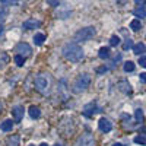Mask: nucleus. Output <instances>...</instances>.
Masks as SVG:
<instances>
[{"label":"nucleus","instance_id":"nucleus-36","mask_svg":"<svg viewBox=\"0 0 146 146\" xmlns=\"http://www.w3.org/2000/svg\"><path fill=\"white\" fill-rule=\"evenodd\" d=\"M0 110H2V102H0Z\"/></svg>","mask_w":146,"mask_h":146},{"label":"nucleus","instance_id":"nucleus-28","mask_svg":"<svg viewBox=\"0 0 146 146\" xmlns=\"http://www.w3.org/2000/svg\"><path fill=\"white\" fill-rule=\"evenodd\" d=\"M139 64H140L142 67H146V56L139 57Z\"/></svg>","mask_w":146,"mask_h":146},{"label":"nucleus","instance_id":"nucleus-34","mask_svg":"<svg viewBox=\"0 0 146 146\" xmlns=\"http://www.w3.org/2000/svg\"><path fill=\"white\" fill-rule=\"evenodd\" d=\"M40 146H48V145H47V143H41Z\"/></svg>","mask_w":146,"mask_h":146},{"label":"nucleus","instance_id":"nucleus-17","mask_svg":"<svg viewBox=\"0 0 146 146\" xmlns=\"http://www.w3.org/2000/svg\"><path fill=\"white\" fill-rule=\"evenodd\" d=\"M133 13H135L136 18H146V10H145V7H136L135 10H133Z\"/></svg>","mask_w":146,"mask_h":146},{"label":"nucleus","instance_id":"nucleus-16","mask_svg":"<svg viewBox=\"0 0 146 146\" xmlns=\"http://www.w3.org/2000/svg\"><path fill=\"white\" fill-rule=\"evenodd\" d=\"M44 41H45V35H44V34H35V35H34V42H35L36 45H41Z\"/></svg>","mask_w":146,"mask_h":146},{"label":"nucleus","instance_id":"nucleus-35","mask_svg":"<svg viewBox=\"0 0 146 146\" xmlns=\"http://www.w3.org/2000/svg\"><path fill=\"white\" fill-rule=\"evenodd\" d=\"M54 146H62V145H60V143H56V145H54Z\"/></svg>","mask_w":146,"mask_h":146},{"label":"nucleus","instance_id":"nucleus-14","mask_svg":"<svg viewBox=\"0 0 146 146\" xmlns=\"http://www.w3.org/2000/svg\"><path fill=\"white\" fill-rule=\"evenodd\" d=\"M0 129H2L3 131H10L12 129H13V121L12 120H5L2 124H0Z\"/></svg>","mask_w":146,"mask_h":146},{"label":"nucleus","instance_id":"nucleus-13","mask_svg":"<svg viewBox=\"0 0 146 146\" xmlns=\"http://www.w3.org/2000/svg\"><path fill=\"white\" fill-rule=\"evenodd\" d=\"M6 146H19V136L12 135L6 139Z\"/></svg>","mask_w":146,"mask_h":146},{"label":"nucleus","instance_id":"nucleus-3","mask_svg":"<svg viewBox=\"0 0 146 146\" xmlns=\"http://www.w3.org/2000/svg\"><path fill=\"white\" fill-rule=\"evenodd\" d=\"M35 89L38 91L40 94H48L50 91V78L45 76V75H40L35 78Z\"/></svg>","mask_w":146,"mask_h":146},{"label":"nucleus","instance_id":"nucleus-20","mask_svg":"<svg viewBox=\"0 0 146 146\" xmlns=\"http://www.w3.org/2000/svg\"><path fill=\"white\" fill-rule=\"evenodd\" d=\"M140 27H142V23H140L139 19H133V21L130 22V28H131L133 31H139Z\"/></svg>","mask_w":146,"mask_h":146},{"label":"nucleus","instance_id":"nucleus-15","mask_svg":"<svg viewBox=\"0 0 146 146\" xmlns=\"http://www.w3.org/2000/svg\"><path fill=\"white\" fill-rule=\"evenodd\" d=\"M29 115L32 118H38L41 115V111H40V108L38 107H35V105H31L29 107Z\"/></svg>","mask_w":146,"mask_h":146},{"label":"nucleus","instance_id":"nucleus-5","mask_svg":"<svg viewBox=\"0 0 146 146\" xmlns=\"http://www.w3.org/2000/svg\"><path fill=\"white\" fill-rule=\"evenodd\" d=\"M75 146H95V139L91 133H85V135L78 137Z\"/></svg>","mask_w":146,"mask_h":146},{"label":"nucleus","instance_id":"nucleus-33","mask_svg":"<svg viewBox=\"0 0 146 146\" xmlns=\"http://www.w3.org/2000/svg\"><path fill=\"white\" fill-rule=\"evenodd\" d=\"M2 32H3V27H0V35H2Z\"/></svg>","mask_w":146,"mask_h":146},{"label":"nucleus","instance_id":"nucleus-7","mask_svg":"<svg viewBox=\"0 0 146 146\" xmlns=\"http://www.w3.org/2000/svg\"><path fill=\"white\" fill-rule=\"evenodd\" d=\"M23 107L22 105H15L13 108H12V115H13V121L15 123H19V121L22 120V117H23Z\"/></svg>","mask_w":146,"mask_h":146},{"label":"nucleus","instance_id":"nucleus-4","mask_svg":"<svg viewBox=\"0 0 146 146\" xmlns=\"http://www.w3.org/2000/svg\"><path fill=\"white\" fill-rule=\"evenodd\" d=\"M95 28L94 27H86V28H82L75 34V41H88L91 38H94L95 35Z\"/></svg>","mask_w":146,"mask_h":146},{"label":"nucleus","instance_id":"nucleus-37","mask_svg":"<svg viewBox=\"0 0 146 146\" xmlns=\"http://www.w3.org/2000/svg\"><path fill=\"white\" fill-rule=\"evenodd\" d=\"M29 146H34V145H29Z\"/></svg>","mask_w":146,"mask_h":146},{"label":"nucleus","instance_id":"nucleus-24","mask_svg":"<svg viewBox=\"0 0 146 146\" xmlns=\"http://www.w3.org/2000/svg\"><path fill=\"white\" fill-rule=\"evenodd\" d=\"M15 63H16L18 66H23V63H25V57L16 54V56H15Z\"/></svg>","mask_w":146,"mask_h":146},{"label":"nucleus","instance_id":"nucleus-22","mask_svg":"<svg viewBox=\"0 0 146 146\" xmlns=\"http://www.w3.org/2000/svg\"><path fill=\"white\" fill-rule=\"evenodd\" d=\"M133 70H135V63H133V62H126L124 63V72H133Z\"/></svg>","mask_w":146,"mask_h":146},{"label":"nucleus","instance_id":"nucleus-30","mask_svg":"<svg viewBox=\"0 0 146 146\" xmlns=\"http://www.w3.org/2000/svg\"><path fill=\"white\" fill-rule=\"evenodd\" d=\"M110 67H107V66H104V67H98L96 69V73H104V72H107Z\"/></svg>","mask_w":146,"mask_h":146},{"label":"nucleus","instance_id":"nucleus-10","mask_svg":"<svg viewBox=\"0 0 146 146\" xmlns=\"http://www.w3.org/2000/svg\"><path fill=\"white\" fill-rule=\"evenodd\" d=\"M23 29H35L41 27V22L40 21H35V19H27L25 22H23Z\"/></svg>","mask_w":146,"mask_h":146},{"label":"nucleus","instance_id":"nucleus-2","mask_svg":"<svg viewBox=\"0 0 146 146\" xmlns=\"http://www.w3.org/2000/svg\"><path fill=\"white\" fill-rule=\"evenodd\" d=\"M89 83H91V76L88 73H83V75H79L75 82L72 83V92L73 94H80L83 91H86L89 88Z\"/></svg>","mask_w":146,"mask_h":146},{"label":"nucleus","instance_id":"nucleus-29","mask_svg":"<svg viewBox=\"0 0 146 146\" xmlns=\"http://www.w3.org/2000/svg\"><path fill=\"white\" fill-rule=\"evenodd\" d=\"M47 3L50 5V6H60V2H58V0H48Z\"/></svg>","mask_w":146,"mask_h":146},{"label":"nucleus","instance_id":"nucleus-12","mask_svg":"<svg viewBox=\"0 0 146 146\" xmlns=\"http://www.w3.org/2000/svg\"><path fill=\"white\" fill-rule=\"evenodd\" d=\"M145 51H146V45L143 42H137V44H135V47H133V53L137 54L139 57H142V54Z\"/></svg>","mask_w":146,"mask_h":146},{"label":"nucleus","instance_id":"nucleus-6","mask_svg":"<svg viewBox=\"0 0 146 146\" xmlns=\"http://www.w3.org/2000/svg\"><path fill=\"white\" fill-rule=\"evenodd\" d=\"M15 50H16V53H18L19 56H22V57H28V56L32 53L29 44H27V42H19V44L16 45Z\"/></svg>","mask_w":146,"mask_h":146},{"label":"nucleus","instance_id":"nucleus-9","mask_svg":"<svg viewBox=\"0 0 146 146\" xmlns=\"http://www.w3.org/2000/svg\"><path fill=\"white\" fill-rule=\"evenodd\" d=\"M101 111V108H98L96 107V104L95 102H91V104H88L86 107H85V115L86 117H89V115H92V114H95V113H100Z\"/></svg>","mask_w":146,"mask_h":146},{"label":"nucleus","instance_id":"nucleus-25","mask_svg":"<svg viewBox=\"0 0 146 146\" xmlns=\"http://www.w3.org/2000/svg\"><path fill=\"white\" fill-rule=\"evenodd\" d=\"M110 44H111L113 47L118 45V44H120V38H118L117 35H113V36H111V40H110Z\"/></svg>","mask_w":146,"mask_h":146},{"label":"nucleus","instance_id":"nucleus-1","mask_svg":"<svg viewBox=\"0 0 146 146\" xmlns=\"http://www.w3.org/2000/svg\"><path fill=\"white\" fill-rule=\"evenodd\" d=\"M62 54L66 60H69V62H80L82 57H83V50L82 47L78 44V42H66L62 48Z\"/></svg>","mask_w":146,"mask_h":146},{"label":"nucleus","instance_id":"nucleus-31","mask_svg":"<svg viewBox=\"0 0 146 146\" xmlns=\"http://www.w3.org/2000/svg\"><path fill=\"white\" fill-rule=\"evenodd\" d=\"M140 80L142 82H146V73H140Z\"/></svg>","mask_w":146,"mask_h":146},{"label":"nucleus","instance_id":"nucleus-18","mask_svg":"<svg viewBox=\"0 0 146 146\" xmlns=\"http://www.w3.org/2000/svg\"><path fill=\"white\" fill-rule=\"evenodd\" d=\"M98 56H100V58H108V57H110V48H108V47H102V48H100Z\"/></svg>","mask_w":146,"mask_h":146},{"label":"nucleus","instance_id":"nucleus-32","mask_svg":"<svg viewBox=\"0 0 146 146\" xmlns=\"http://www.w3.org/2000/svg\"><path fill=\"white\" fill-rule=\"evenodd\" d=\"M113 146H123V145H121V143H114Z\"/></svg>","mask_w":146,"mask_h":146},{"label":"nucleus","instance_id":"nucleus-21","mask_svg":"<svg viewBox=\"0 0 146 146\" xmlns=\"http://www.w3.org/2000/svg\"><path fill=\"white\" fill-rule=\"evenodd\" d=\"M135 117H136L137 123H142V121H143V111H142L140 108H137L136 111H135Z\"/></svg>","mask_w":146,"mask_h":146},{"label":"nucleus","instance_id":"nucleus-26","mask_svg":"<svg viewBox=\"0 0 146 146\" xmlns=\"http://www.w3.org/2000/svg\"><path fill=\"white\" fill-rule=\"evenodd\" d=\"M135 143H137V145H146V137H143V136H136V137H135Z\"/></svg>","mask_w":146,"mask_h":146},{"label":"nucleus","instance_id":"nucleus-27","mask_svg":"<svg viewBox=\"0 0 146 146\" xmlns=\"http://www.w3.org/2000/svg\"><path fill=\"white\" fill-rule=\"evenodd\" d=\"M120 60H121V54H117V56L114 57V60H113V62L110 63V67H114V66H115V63H118Z\"/></svg>","mask_w":146,"mask_h":146},{"label":"nucleus","instance_id":"nucleus-8","mask_svg":"<svg viewBox=\"0 0 146 146\" xmlns=\"http://www.w3.org/2000/svg\"><path fill=\"white\" fill-rule=\"evenodd\" d=\"M98 126H100V130H101V131H104V133H108V131H111V129H113V124H111V121H110L108 118H105V117H102V118L100 120Z\"/></svg>","mask_w":146,"mask_h":146},{"label":"nucleus","instance_id":"nucleus-23","mask_svg":"<svg viewBox=\"0 0 146 146\" xmlns=\"http://www.w3.org/2000/svg\"><path fill=\"white\" fill-rule=\"evenodd\" d=\"M133 47H135V44H133V41L129 38V40H126L124 44H123V50L126 51V50H130V48H133Z\"/></svg>","mask_w":146,"mask_h":146},{"label":"nucleus","instance_id":"nucleus-19","mask_svg":"<svg viewBox=\"0 0 146 146\" xmlns=\"http://www.w3.org/2000/svg\"><path fill=\"white\" fill-rule=\"evenodd\" d=\"M7 62H9V56L6 53H3V51H0V69L5 67V64Z\"/></svg>","mask_w":146,"mask_h":146},{"label":"nucleus","instance_id":"nucleus-11","mask_svg":"<svg viewBox=\"0 0 146 146\" xmlns=\"http://www.w3.org/2000/svg\"><path fill=\"white\" fill-rule=\"evenodd\" d=\"M117 88L123 92V94H131V86H130V83L127 82V80H120L118 83H117Z\"/></svg>","mask_w":146,"mask_h":146}]
</instances>
